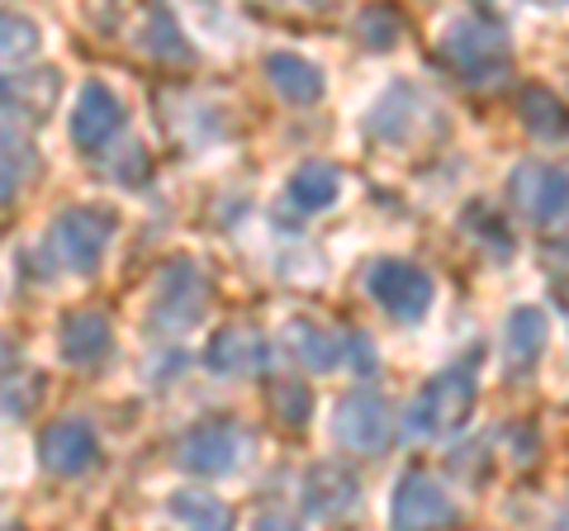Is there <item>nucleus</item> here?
Here are the masks:
<instances>
[{"label":"nucleus","mask_w":569,"mask_h":531,"mask_svg":"<svg viewBox=\"0 0 569 531\" xmlns=\"http://www.w3.org/2000/svg\"><path fill=\"white\" fill-rule=\"evenodd\" d=\"M475 365H479V351H475V357H466V361L447 365V370H437V375L413 394V403H408L403 428L413 432V437H427V441L456 437V432L470 422L475 399H479V375H475Z\"/></svg>","instance_id":"f257e3e1"},{"label":"nucleus","mask_w":569,"mask_h":531,"mask_svg":"<svg viewBox=\"0 0 569 531\" xmlns=\"http://www.w3.org/2000/svg\"><path fill=\"white\" fill-rule=\"evenodd\" d=\"M119 233V214L104 204H71L48 228V252L71 275H96Z\"/></svg>","instance_id":"f03ea898"},{"label":"nucleus","mask_w":569,"mask_h":531,"mask_svg":"<svg viewBox=\"0 0 569 531\" xmlns=\"http://www.w3.org/2000/svg\"><path fill=\"white\" fill-rule=\"evenodd\" d=\"M441 62L451 67L456 77L466 81H489L498 72H508L512 62V39L503 24L485 20V14H460V20L447 24V33H441Z\"/></svg>","instance_id":"7ed1b4c3"},{"label":"nucleus","mask_w":569,"mask_h":531,"mask_svg":"<svg viewBox=\"0 0 569 531\" xmlns=\"http://www.w3.org/2000/svg\"><path fill=\"white\" fill-rule=\"evenodd\" d=\"M204 299H209V280L200 275V266L176 257L162 266L152 285V309H148V328L157 338H186L190 328H200L204 318Z\"/></svg>","instance_id":"20e7f679"},{"label":"nucleus","mask_w":569,"mask_h":531,"mask_svg":"<svg viewBox=\"0 0 569 531\" xmlns=\"http://www.w3.org/2000/svg\"><path fill=\"white\" fill-rule=\"evenodd\" d=\"M247 455H252V432L238 428L233 418L194 422V428L176 441V465L186 474H200V480H223Z\"/></svg>","instance_id":"39448f33"},{"label":"nucleus","mask_w":569,"mask_h":531,"mask_svg":"<svg viewBox=\"0 0 569 531\" xmlns=\"http://www.w3.org/2000/svg\"><path fill=\"white\" fill-rule=\"evenodd\" d=\"M512 209L537 228H569V167L565 162H522L508 176Z\"/></svg>","instance_id":"423d86ee"},{"label":"nucleus","mask_w":569,"mask_h":531,"mask_svg":"<svg viewBox=\"0 0 569 531\" xmlns=\"http://www.w3.org/2000/svg\"><path fill=\"white\" fill-rule=\"evenodd\" d=\"M366 294L376 299L389 318H399V323H422L427 309H432V299H437V285L422 266L389 257V261H376L366 271Z\"/></svg>","instance_id":"0eeeda50"},{"label":"nucleus","mask_w":569,"mask_h":531,"mask_svg":"<svg viewBox=\"0 0 569 531\" xmlns=\"http://www.w3.org/2000/svg\"><path fill=\"white\" fill-rule=\"evenodd\" d=\"M332 437H337V447H347V451L380 455L389 447V437H395V413H389V403L376 389H351L332 413Z\"/></svg>","instance_id":"6e6552de"},{"label":"nucleus","mask_w":569,"mask_h":531,"mask_svg":"<svg viewBox=\"0 0 569 531\" xmlns=\"http://www.w3.org/2000/svg\"><path fill=\"white\" fill-rule=\"evenodd\" d=\"M389 522L403 531H422V527H456L460 508L451 503V493L441 489L427 470H408L395 484V499H389Z\"/></svg>","instance_id":"1a4fd4ad"},{"label":"nucleus","mask_w":569,"mask_h":531,"mask_svg":"<svg viewBox=\"0 0 569 531\" xmlns=\"http://www.w3.org/2000/svg\"><path fill=\"white\" fill-rule=\"evenodd\" d=\"M123 129V100L104 81H86L71 110V143L81 152H104Z\"/></svg>","instance_id":"9d476101"},{"label":"nucleus","mask_w":569,"mask_h":531,"mask_svg":"<svg viewBox=\"0 0 569 531\" xmlns=\"http://www.w3.org/2000/svg\"><path fill=\"white\" fill-rule=\"evenodd\" d=\"M361 499V480L342 465V460H323V465H309L305 474V518L309 522H332L347 518Z\"/></svg>","instance_id":"9b49d317"},{"label":"nucleus","mask_w":569,"mask_h":531,"mask_svg":"<svg viewBox=\"0 0 569 531\" xmlns=\"http://www.w3.org/2000/svg\"><path fill=\"white\" fill-rule=\"evenodd\" d=\"M96 455H100L96 432L86 428V422H77V418L52 422V428H43V437H39V460H43L48 474H58V480L86 474L96 465Z\"/></svg>","instance_id":"f8f14e48"},{"label":"nucleus","mask_w":569,"mask_h":531,"mask_svg":"<svg viewBox=\"0 0 569 531\" xmlns=\"http://www.w3.org/2000/svg\"><path fill=\"white\" fill-rule=\"evenodd\" d=\"M427 114H432V100H427L418 86H389V91L376 100V110L366 114V133L370 138H380V143H408L413 138V123H422Z\"/></svg>","instance_id":"ddd939ff"},{"label":"nucleus","mask_w":569,"mask_h":531,"mask_svg":"<svg viewBox=\"0 0 569 531\" xmlns=\"http://www.w3.org/2000/svg\"><path fill=\"white\" fill-rule=\"evenodd\" d=\"M546 338H550V318L541 309H512L508 323H503V365H508V380H527L531 370L541 365L546 357Z\"/></svg>","instance_id":"4468645a"},{"label":"nucleus","mask_w":569,"mask_h":531,"mask_svg":"<svg viewBox=\"0 0 569 531\" xmlns=\"http://www.w3.org/2000/svg\"><path fill=\"white\" fill-rule=\"evenodd\" d=\"M204 365L213 370V375H223V380L257 375V370L266 365V342L257 338L252 328L228 323V328H219V332L209 338V347H204Z\"/></svg>","instance_id":"2eb2a0df"},{"label":"nucleus","mask_w":569,"mask_h":531,"mask_svg":"<svg viewBox=\"0 0 569 531\" xmlns=\"http://www.w3.org/2000/svg\"><path fill=\"white\" fill-rule=\"evenodd\" d=\"M114 347V332H110V318L96 313V309H81V313H67L62 328H58V351L62 361L71 365H96L110 357Z\"/></svg>","instance_id":"dca6fc26"},{"label":"nucleus","mask_w":569,"mask_h":531,"mask_svg":"<svg viewBox=\"0 0 569 531\" xmlns=\"http://www.w3.org/2000/svg\"><path fill=\"white\" fill-rule=\"evenodd\" d=\"M266 81H271L276 96H284L290 104L323 100V72H318V62L299 58V52H271V58H266Z\"/></svg>","instance_id":"f3484780"},{"label":"nucleus","mask_w":569,"mask_h":531,"mask_svg":"<svg viewBox=\"0 0 569 531\" xmlns=\"http://www.w3.org/2000/svg\"><path fill=\"white\" fill-rule=\"evenodd\" d=\"M58 91H62V77L48 72V67H39V72H0V110H24L33 119H43Z\"/></svg>","instance_id":"a211bd4d"},{"label":"nucleus","mask_w":569,"mask_h":531,"mask_svg":"<svg viewBox=\"0 0 569 531\" xmlns=\"http://www.w3.org/2000/svg\"><path fill=\"white\" fill-rule=\"evenodd\" d=\"M284 332H290V351L313 370V375H328V370H337V365L347 361V338H337V332L323 328V323L295 318Z\"/></svg>","instance_id":"6ab92c4d"},{"label":"nucleus","mask_w":569,"mask_h":531,"mask_svg":"<svg viewBox=\"0 0 569 531\" xmlns=\"http://www.w3.org/2000/svg\"><path fill=\"white\" fill-rule=\"evenodd\" d=\"M33 176H39V152H33V143L20 129L0 123V204L20 200V190L33 186Z\"/></svg>","instance_id":"aec40b11"},{"label":"nucleus","mask_w":569,"mask_h":531,"mask_svg":"<svg viewBox=\"0 0 569 531\" xmlns=\"http://www.w3.org/2000/svg\"><path fill=\"white\" fill-rule=\"evenodd\" d=\"M337 194H342V176H337L332 162H305V167H295V176H290V200H295V209H305V214H323V209L337 204Z\"/></svg>","instance_id":"412c9836"},{"label":"nucleus","mask_w":569,"mask_h":531,"mask_svg":"<svg viewBox=\"0 0 569 531\" xmlns=\"http://www.w3.org/2000/svg\"><path fill=\"white\" fill-rule=\"evenodd\" d=\"M518 114L541 143H560V138H569V110L546 91V86H527V91L518 96Z\"/></svg>","instance_id":"4be33fe9"},{"label":"nucleus","mask_w":569,"mask_h":531,"mask_svg":"<svg viewBox=\"0 0 569 531\" xmlns=\"http://www.w3.org/2000/svg\"><path fill=\"white\" fill-rule=\"evenodd\" d=\"M142 48H148L157 62H176V67H190L194 62V48L186 43V33H181V24L171 20L167 6H152L148 10V24H142Z\"/></svg>","instance_id":"5701e85b"},{"label":"nucleus","mask_w":569,"mask_h":531,"mask_svg":"<svg viewBox=\"0 0 569 531\" xmlns=\"http://www.w3.org/2000/svg\"><path fill=\"white\" fill-rule=\"evenodd\" d=\"M167 512H171L176 522H186V527H233V508H228L219 493H209V489H181V493H171Z\"/></svg>","instance_id":"b1692460"},{"label":"nucleus","mask_w":569,"mask_h":531,"mask_svg":"<svg viewBox=\"0 0 569 531\" xmlns=\"http://www.w3.org/2000/svg\"><path fill=\"white\" fill-rule=\"evenodd\" d=\"M356 39H361V48H370V52H389L403 39V20L389 6H370V10L356 14Z\"/></svg>","instance_id":"393cba45"},{"label":"nucleus","mask_w":569,"mask_h":531,"mask_svg":"<svg viewBox=\"0 0 569 531\" xmlns=\"http://www.w3.org/2000/svg\"><path fill=\"white\" fill-rule=\"evenodd\" d=\"M39 29L33 20H20V14H6L0 10V67H14V62H29L39 52Z\"/></svg>","instance_id":"a878e982"},{"label":"nucleus","mask_w":569,"mask_h":531,"mask_svg":"<svg viewBox=\"0 0 569 531\" xmlns=\"http://www.w3.org/2000/svg\"><path fill=\"white\" fill-rule=\"evenodd\" d=\"M271 399H276V413H280V422H290V428H305V422H309V413H313V399H309V389L299 384L295 375L276 380Z\"/></svg>","instance_id":"bb28decb"},{"label":"nucleus","mask_w":569,"mask_h":531,"mask_svg":"<svg viewBox=\"0 0 569 531\" xmlns=\"http://www.w3.org/2000/svg\"><path fill=\"white\" fill-rule=\"evenodd\" d=\"M14 357H20V351H14V342L6 338V332H0V375H6V370L14 365Z\"/></svg>","instance_id":"cd10ccee"},{"label":"nucleus","mask_w":569,"mask_h":531,"mask_svg":"<svg viewBox=\"0 0 569 531\" xmlns=\"http://www.w3.org/2000/svg\"><path fill=\"white\" fill-rule=\"evenodd\" d=\"M280 6H299V10H328L332 0H280Z\"/></svg>","instance_id":"c85d7f7f"}]
</instances>
